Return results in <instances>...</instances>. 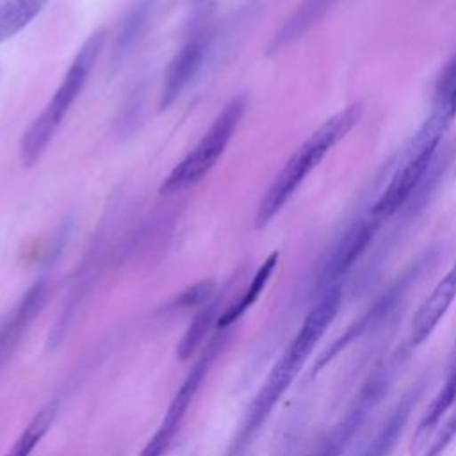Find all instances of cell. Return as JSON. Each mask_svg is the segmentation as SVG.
Returning <instances> with one entry per match:
<instances>
[{
    "label": "cell",
    "mask_w": 456,
    "mask_h": 456,
    "mask_svg": "<svg viewBox=\"0 0 456 456\" xmlns=\"http://www.w3.org/2000/svg\"><path fill=\"white\" fill-rule=\"evenodd\" d=\"M55 410H57V406L53 403L52 404L48 403L46 406H43L32 417V420L25 426V429L20 433V436L14 440V444L5 452V456H28L36 449L39 440L45 436L48 428L52 426V420L55 417Z\"/></svg>",
    "instance_id": "ac0fdd59"
},
{
    "label": "cell",
    "mask_w": 456,
    "mask_h": 456,
    "mask_svg": "<svg viewBox=\"0 0 456 456\" xmlns=\"http://www.w3.org/2000/svg\"><path fill=\"white\" fill-rule=\"evenodd\" d=\"M219 297H212L208 303H205L198 314L192 317L189 328L182 335L176 346V356L180 360H189L205 342V337L208 330L217 322L221 312H219Z\"/></svg>",
    "instance_id": "2e32d148"
},
{
    "label": "cell",
    "mask_w": 456,
    "mask_h": 456,
    "mask_svg": "<svg viewBox=\"0 0 456 456\" xmlns=\"http://www.w3.org/2000/svg\"><path fill=\"white\" fill-rule=\"evenodd\" d=\"M48 0H0V43L23 30Z\"/></svg>",
    "instance_id": "e0dca14e"
},
{
    "label": "cell",
    "mask_w": 456,
    "mask_h": 456,
    "mask_svg": "<svg viewBox=\"0 0 456 456\" xmlns=\"http://www.w3.org/2000/svg\"><path fill=\"white\" fill-rule=\"evenodd\" d=\"M454 401H456V356L452 358V362L447 369L442 387L429 401L426 411L422 413V417L415 428L413 440H411V452H415L422 447V444L428 440V436L438 428L442 417L452 408Z\"/></svg>",
    "instance_id": "5bb4252c"
},
{
    "label": "cell",
    "mask_w": 456,
    "mask_h": 456,
    "mask_svg": "<svg viewBox=\"0 0 456 456\" xmlns=\"http://www.w3.org/2000/svg\"><path fill=\"white\" fill-rule=\"evenodd\" d=\"M342 303V289L338 285L321 292L315 305L310 308L303 319L297 333L289 342L281 356L271 367L253 401L249 403L237 433L233 435L224 456H248L255 438L258 436L262 426L267 422L271 411L289 390L292 381L301 372L305 362L312 354L314 347L330 328L338 314Z\"/></svg>",
    "instance_id": "6da1fadb"
},
{
    "label": "cell",
    "mask_w": 456,
    "mask_h": 456,
    "mask_svg": "<svg viewBox=\"0 0 456 456\" xmlns=\"http://www.w3.org/2000/svg\"><path fill=\"white\" fill-rule=\"evenodd\" d=\"M426 385H428V379L420 378L408 388V392L388 411L387 419L383 420V424L379 426L376 435L370 438V442L365 445V449L358 456H388L394 451V447L411 415V410L417 404L419 397L422 395Z\"/></svg>",
    "instance_id": "4fadbf2b"
},
{
    "label": "cell",
    "mask_w": 456,
    "mask_h": 456,
    "mask_svg": "<svg viewBox=\"0 0 456 456\" xmlns=\"http://www.w3.org/2000/svg\"><path fill=\"white\" fill-rule=\"evenodd\" d=\"M454 438H456V408L452 410L451 417L442 424V428H438L431 445L422 456H442Z\"/></svg>",
    "instance_id": "44dd1931"
},
{
    "label": "cell",
    "mask_w": 456,
    "mask_h": 456,
    "mask_svg": "<svg viewBox=\"0 0 456 456\" xmlns=\"http://www.w3.org/2000/svg\"><path fill=\"white\" fill-rule=\"evenodd\" d=\"M379 221L372 216L354 223L335 244L331 253L326 256L317 276V289L324 292L330 287L338 285L337 281L354 265L362 253L370 244Z\"/></svg>",
    "instance_id": "9c48e42d"
},
{
    "label": "cell",
    "mask_w": 456,
    "mask_h": 456,
    "mask_svg": "<svg viewBox=\"0 0 456 456\" xmlns=\"http://www.w3.org/2000/svg\"><path fill=\"white\" fill-rule=\"evenodd\" d=\"M362 114L363 105L360 102L347 105L346 109L328 118L289 157V160L274 176L258 203L255 216L256 228H264L273 221V217L285 207V203L292 198L297 187L305 182L308 173L315 169L317 164L328 155V151L353 130V126L362 119Z\"/></svg>",
    "instance_id": "7a4b0ae2"
},
{
    "label": "cell",
    "mask_w": 456,
    "mask_h": 456,
    "mask_svg": "<svg viewBox=\"0 0 456 456\" xmlns=\"http://www.w3.org/2000/svg\"><path fill=\"white\" fill-rule=\"evenodd\" d=\"M435 109H440L451 119L456 118V55L447 62L436 82Z\"/></svg>",
    "instance_id": "d6986e66"
},
{
    "label": "cell",
    "mask_w": 456,
    "mask_h": 456,
    "mask_svg": "<svg viewBox=\"0 0 456 456\" xmlns=\"http://www.w3.org/2000/svg\"><path fill=\"white\" fill-rule=\"evenodd\" d=\"M276 264H278V253L274 251L256 269V273H255L253 280L249 281V285L246 287V290L224 312H221V315L216 322L217 330H228L235 321H239L246 314L248 308H251L255 305V301L260 297L262 290L265 289L269 278L273 276V273L276 269Z\"/></svg>",
    "instance_id": "9a60e30c"
},
{
    "label": "cell",
    "mask_w": 456,
    "mask_h": 456,
    "mask_svg": "<svg viewBox=\"0 0 456 456\" xmlns=\"http://www.w3.org/2000/svg\"><path fill=\"white\" fill-rule=\"evenodd\" d=\"M103 45V32L91 34L77 52L52 100L46 103L43 112L30 123L20 141V159L25 166H32L39 160L53 134L61 126L69 107L80 94Z\"/></svg>",
    "instance_id": "3957f363"
},
{
    "label": "cell",
    "mask_w": 456,
    "mask_h": 456,
    "mask_svg": "<svg viewBox=\"0 0 456 456\" xmlns=\"http://www.w3.org/2000/svg\"><path fill=\"white\" fill-rule=\"evenodd\" d=\"M451 121L452 119L440 109L433 110V114L426 119L422 128L413 137L403 164L395 169L379 200L374 203L370 210L372 217L381 221L395 214L413 196L426 173L429 171L436 148Z\"/></svg>",
    "instance_id": "277c9868"
},
{
    "label": "cell",
    "mask_w": 456,
    "mask_h": 456,
    "mask_svg": "<svg viewBox=\"0 0 456 456\" xmlns=\"http://www.w3.org/2000/svg\"><path fill=\"white\" fill-rule=\"evenodd\" d=\"M46 294L48 289L45 281L34 283L0 321V365L14 353L32 321L39 315Z\"/></svg>",
    "instance_id": "8fae6325"
},
{
    "label": "cell",
    "mask_w": 456,
    "mask_h": 456,
    "mask_svg": "<svg viewBox=\"0 0 456 456\" xmlns=\"http://www.w3.org/2000/svg\"><path fill=\"white\" fill-rule=\"evenodd\" d=\"M406 358L404 351L395 353L388 362H383L374 372L362 383L353 403L344 411L342 419L326 433L310 456H342L356 433L378 410L385 395L390 392L392 383Z\"/></svg>",
    "instance_id": "8992f818"
},
{
    "label": "cell",
    "mask_w": 456,
    "mask_h": 456,
    "mask_svg": "<svg viewBox=\"0 0 456 456\" xmlns=\"http://www.w3.org/2000/svg\"><path fill=\"white\" fill-rule=\"evenodd\" d=\"M214 289H216V283L214 280H201L191 287H187L183 292H180L171 306L173 308H192V306H203L205 303H208L214 296Z\"/></svg>",
    "instance_id": "ffe728a7"
},
{
    "label": "cell",
    "mask_w": 456,
    "mask_h": 456,
    "mask_svg": "<svg viewBox=\"0 0 456 456\" xmlns=\"http://www.w3.org/2000/svg\"><path fill=\"white\" fill-rule=\"evenodd\" d=\"M207 50V37L205 34H194L185 41V45L176 52L169 68L164 77L162 94H160V107H169L182 91L189 86V82L198 73Z\"/></svg>",
    "instance_id": "7c38bea8"
},
{
    "label": "cell",
    "mask_w": 456,
    "mask_h": 456,
    "mask_svg": "<svg viewBox=\"0 0 456 456\" xmlns=\"http://www.w3.org/2000/svg\"><path fill=\"white\" fill-rule=\"evenodd\" d=\"M417 271L411 269L406 274H403L395 283H392L358 319H354L346 330L344 333H340L315 360L314 367H312V376L319 374L331 360H335L344 349H347L353 342H356L358 338L365 337L367 333L378 330L390 315L392 312L399 306V303L403 301L406 290L410 289V285L415 281Z\"/></svg>",
    "instance_id": "ba28073f"
},
{
    "label": "cell",
    "mask_w": 456,
    "mask_h": 456,
    "mask_svg": "<svg viewBox=\"0 0 456 456\" xmlns=\"http://www.w3.org/2000/svg\"><path fill=\"white\" fill-rule=\"evenodd\" d=\"M248 107L246 96H235L212 121L198 144L171 169L160 185V194L171 196L196 185L217 162L233 137Z\"/></svg>",
    "instance_id": "5b68a950"
},
{
    "label": "cell",
    "mask_w": 456,
    "mask_h": 456,
    "mask_svg": "<svg viewBox=\"0 0 456 456\" xmlns=\"http://www.w3.org/2000/svg\"><path fill=\"white\" fill-rule=\"evenodd\" d=\"M224 344H226L224 330H219V335L210 338V342L203 347L201 354L196 358L194 365L187 372L180 388L173 395L162 422L159 424L153 436L146 442V445L142 447L139 456H162L169 449L171 442L175 440V436H176V433H178V429H180V426H182V422L187 415V410H189L192 399L196 397L198 390L201 388L212 363L216 362V358L223 351Z\"/></svg>",
    "instance_id": "52a82bcc"
},
{
    "label": "cell",
    "mask_w": 456,
    "mask_h": 456,
    "mask_svg": "<svg viewBox=\"0 0 456 456\" xmlns=\"http://www.w3.org/2000/svg\"><path fill=\"white\" fill-rule=\"evenodd\" d=\"M454 299H456V262L451 265V269L444 274V278L435 285L429 296L415 310L410 321V330L406 338L408 349L419 347L422 342H426L431 337V333L435 331L438 322L444 319V315L447 314Z\"/></svg>",
    "instance_id": "30bf717a"
}]
</instances>
